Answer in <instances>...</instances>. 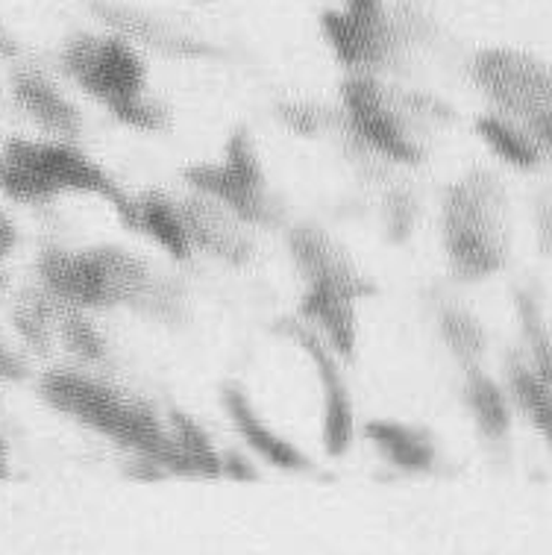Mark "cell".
Returning <instances> with one entry per match:
<instances>
[{
	"instance_id": "17",
	"label": "cell",
	"mask_w": 552,
	"mask_h": 555,
	"mask_svg": "<svg viewBox=\"0 0 552 555\" xmlns=\"http://www.w3.org/2000/svg\"><path fill=\"white\" fill-rule=\"evenodd\" d=\"M464 405L471 412L473 424L479 426V433L488 441H502L512 426V409H509V397L500 385L493 383L491 376L485 374L483 364L479 367H467L464 371Z\"/></svg>"
},
{
	"instance_id": "15",
	"label": "cell",
	"mask_w": 552,
	"mask_h": 555,
	"mask_svg": "<svg viewBox=\"0 0 552 555\" xmlns=\"http://www.w3.org/2000/svg\"><path fill=\"white\" fill-rule=\"evenodd\" d=\"M94 12L121 33L124 39L144 41L153 51L171 53V56H201V53L209 51L197 39H189V36H182V33H177L168 24H162L153 15H147V12L132 10V7H124V3L94 0Z\"/></svg>"
},
{
	"instance_id": "13",
	"label": "cell",
	"mask_w": 552,
	"mask_h": 555,
	"mask_svg": "<svg viewBox=\"0 0 552 555\" xmlns=\"http://www.w3.org/2000/svg\"><path fill=\"white\" fill-rule=\"evenodd\" d=\"M221 400L227 414H230L232 426H235V433L242 435L244 444L251 447L261 462H268V465L277 467V470H285V474H309V470H314V462L309 455L303 453L292 438H285L280 429H273L268 424V417H261V412L242 385H223Z\"/></svg>"
},
{
	"instance_id": "20",
	"label": "cell",
	"mask_w": 552,
	"mask_h": 555,
	"mask_svg": "<svg viewBox=\"0 0 552 555\" xmlns=\"http://www.w3.org/2000/svg\"><path fill=\"white\" fill-rule=\"evenodd\" d=\"M476 132L502 162H509L521 171H529L541 162V144L535 142L532 130L517 127L509 115H483L476 121Z\"/></svg>"
},
{
	"instance_id": "12",
	"label": "cell",
	"mask_w": 552,
	"mask_h": 555,
	"mask_svg": "<svg viewBox=\"0 0 552 555\" xmlns=\"http://www.w3.org/2000/svg\"><path fill=\"white\" fill-rule=\"evenodd\" d=\"M185 227H189L194 250H203L227 264H244L253 256V238L247 235V223L223 203L209 194L194 192L180 201Z\"/></svg>"
},
{
	"instance_id": "32",
	"label": "cell",
	"mask_w": 552,
	"mask_h": 555,
	"mask_svg": "<svg viewBox=\"0 0 552 555\" xmlns=\"http://www.w3.org/2000/svg\"><path fill=\"white\" fill-rule=\"evenodd\" d=\"M7 476V462H3V455H0V479Z\"/></svg>"
},
{
	"instance_id": "23",
	"label": "cell",
	"mask_w": 552,
	"mask_h": 555,
	"mask_svg": "<svg viewBox=\"0 0 552 555\" xmlns=\"http://www.w3.org/2000/svg\"><path fill=\"white\" fill-rule=\"evenodd\" d=\"M15 330L21 333V338L30 344L33 350L44 353L48 344H51V321H53V306L39 297V294H24L15 306Z\"/></svg>"
},
{
	"instance_id": "29",
	"label": "cell",
	"mask_w": 552,
	"mask_h": 555,
	"mask_svg": "<svg viewBox=\"0 0 552 555\" xmlns=\"http://www.w3.org/2000/svg\"><path fill=\"white\" fill-rule=\"evenodd\" d=\"M526 127L532 130L535 142L541 144V151H547L552 156V112H547L541 118H535V121H529Z\"/></svg>"
},
{
	"instance_id": "18",
	"label": "cell",
	"mask_w": 552,
	"mask_h": 555,
	"mask_svg": "<svg viewBox=\"0 0 552 555\" xmlns=\"http://www.w3.org/2000/svg\"><path fill=\"white\" fill-rule=\"evenodd\" d=\"M12 89H15V101L30 112L44 130L60 132V135L80 132V115H77V109L41 74H18Z\"/></svg>"
},
{
	"instance_id": "25",
	"label": "cell",
	"mask_w": 552,
	"mask_h": 555,
	"mask_svg": "<svg viewBox=\"0 0 552 555\" xmlns=\"http://www.w3.org/2000/svg\"><path fill=\"white\" fill-rule=\"evenodd\" d=\"M280 118L288 130L300 132V135H318L332 124V112L321 103L311 101H292L282 103Z\"/></svg>"
},
{
	"instance_id": "7",
	"label": "cell",
	"mask_w": 552,
	"mask_h": 555,
	"mask_svg": "<svg viewBox=\"0 0 552 555\" xmlns=\"http://www.w3.org/2000/svg\"><path fill=\"white\" fill-rule=\"evenodd\" d=\"M344 127L362 151L397 165H418L426 147L414 135L418 118L444 112L432 98L394 94L380 74H350L342 86Z\"/></svg>"
},
{
	"instance_id": "33",
	"label": "cell",
	"mask_w": 552,
	"mask_h": 555,
	"mask_svg": "<svg viewBox=\"0 0 552 555\" xmlns=\"http://www.w3.org/2000/svg\"><path fill=\"white\" fill-rule=\"evenodd\" d=\"M0 294H3V273H0Z\"/></svg>"
},
{
	"instance_id": "24",
	"label": "cell",
	"mask_w": 552,
	"mask_h": 555,
	"mask_svg": "<svg viewBox=\"0 0 552 555\" xmlns=\"http://www.w3.org/2000/svg\"><path fill=\"white\" fill-rule=\"evenodd\" d=\"M60 333L62 341L68 344L74 353L82 356L86 362H98V359H103V353H106V344H103L101 333H98L80 312L62 314Z\"/></svg>"
},
{
	"instance_id": "22",
	"label": "cell",
	"mask_w": 552,
	"mask_h": 555,
	"mask_svg": "<svg viewBox=\"0 0 552 555\" xmlns=\"http://www.w3.org/2000/svg\"><path fill=\"white\" fill-rule=\"evenodd\" d=\"M438 330H441V338L444 344H447V350L459 359V364H462L464 371L483 364L485 330L471 312L455 309V306L444 309L441 321H438Z\"/></svg>"
},
{
	"instance_id": "6",
	"label": "cell",
	"mask_w": 552,
	"mask_h": 555,
	"mask_svg": "<svg viewBox=\"0 0 552 555\" xmlns=\"http://www.w3.org/2000/svg\"><path fill=\"white\" fill-rule=\"evenodd\" d=\"M65 72L127 127L159 130L165 109L147 98V65L124 36H74L62 53Z\"/></svg>"
},
{
	"instance_id": "8",
	"label": "cell",
	"mask_w": 552,
	"mask_h": 555,
	"mask_svg": "<svg viewBox=\"0 0 552 555\" xmlns=\"http://www.w3.org/2000/svg\"><path fill=\"white\" fill-rule=\"evenodd\" d=\"M185 182L194 192L209 194L253 227H277L282 221L280 197L271 192L259 151L244 127L232 130L223 156L218 162H203L185 168Z\"/></svg>"
},
{
	"instance_id": "3",
	"label": "cell",
	"mask_w": 552,
	"mask_h": 555,
	"mask_svg": "<svg viewBox=\"0 0 552 555\" xmlns=\"http://www.w3.org/2000/svg\"><path fill=\"white\" fill-rule=\"evenodd\" d=\"M41 395L56 412L68 414L130 450L132 459H151L165 474L191 476L171 424H162L159 414L147 403L80 374H48L41 383Z\"/></svg>"
},
{
	"instance_id": "19",
	"label": "cell",
	"mask_w": 552,
	"mask_h": 555,
	"mask_svg": "<svg viewBox=\"0 0 552 555\" xmlns=\"http://www.w3.org/2000/svg\"><path fill=\"white\" fill-rule=\"evenodd\" d=\"M509 391L521 412L532 421V426L547 438L552 447V379H543L529 367L521 353L509 356Z\"/></svg>"
},
{
	"instance_id": "9",
	"label": "cell",
	"mask_w": 552,
	"mask_h": 555,
	"mask_svg": "<svg viewBox=\"0 0 552 555\" xmlns=\"http://www.w3.org/2000/svg\"><path fill=\"white\" fill-rule=\"evenodd\" d=\"M321 33L332 56L350 74L385 72L406 48L385 0L373 7H332L321 15Z\"/></svg>"
},
{
	"instance_id": "26",
	"label": "cell",
	"mask_w": 552,
	"mask_h": 555,
	"mask_svg": "<svg viewBox=\"0 0 552 555\" xmlns=\"http://www.w3.org/2000/svg\"><path fill=\"white\" fill-rule=\"evenodd\" d=\"M385 218H388L385 227H388V235H391L394 242L409 238L414 221H418V201H414V194L409 189L391 192V197L385 201Z\"/></svg>"
},
{
	"instance_id": "34",
	"label": "cell",
	"mask_w": 552,
	"mask_h": 555,
	"mask_svg": "<svg viewBox=\"0 0 552 555\" xmlns=\"http://www.w3.org/2000/svg\"><path fill=\"white\" fill-rule=\"evenodd\" d=\"M0 455H3V441H0Z\"/></svg>"
},
{
	"instance_id": "11",
	"label": "cell",
	"mask_w": 552,
	"mask_h": 555,
	"mask_svg": "<svg viewBox=\"0 0 552 555\" xmlns=\"http://www.w3.org/2000/svg\"><path fill=\"white\" fill-rule=\"evenodd\" d=\"M280 335L292 341L314 371L321 388V444L323 453L342 459L356 438V412H352L350 388L344 383L342 356L335 353L330 341L318 330L303 321H280Z\"/></svg>"
},
{
	"instance_id": "30",
	"label": "cell",
	"mask_w": 552,
	"mask_h": 555,
	"mask_svg": "<svg viewBox=\"0 0 552 555\" xmlns=\"http://www.w3.org/2000/svg\"><path fill=\"white\" fill-rule=\"evenodd\" d=\"M538 238L547 253H552V209L550 206H538Z\"/></svg>"
},
{
	"instance_id": "27",
	"label": "cell",
	"mask_w": 552,
	"mask_h": 555,
	"mask_svg": "<svg viewBox=\"0 0 552 555\" xmlns=\"http://www.w3.org/2000/svg\"><path fill=\"white\" fill-rule=\"evenodd\" d=\"M221 474L230 476V479H242V482H253L256 479V470H253L251 462L239 450H227L221 455Z\"/></svg>"
},
{
	"instance_id": "5",
	"label": "cell",
	"mask_w": 552,
	"mask_h": 555,
	"mask_svg": "<svg viewBox=\"0 0 552 555\" xmlns=\"http://www.w3.org/2000/svg\"><path fill=\"white\" fill-rule=\"evenodd\" d=\"M0 189L21 203H44L62 192H82L101 197L115 209L127 230H139L136 201L101 165L86 159L65 144L10 142L0 156Z\"/></svg>"
},
{
	"instance_id": "1",
	"label": "cell",
	"mask_w": 552,
	"mask_h": 555,
	"mask_svg": "<svg viewBox=\"0 0 552 555\" xmlns=\"http://www.w3.org/2000/svg\"><path fill=\"white\" fill-rule=\"evenodd\" d=\"M41 280L53 297L77 309L130 306L156 321L177 323L185 314V292L177 280H162L121 247H94L86 253L44 250Z\"/></svg>"
},
{
	"instance_id": "4",
	"label": "cell",
	"mask_w": 552,
	"mask_h": 555,
	"mask_svg": "<svg viewBox=\"0 0 552 555\" xmlns=\"http://www.w3.org/2000/svg\"><path fill=\"white\" fill-rule=\"evenodd\" d=\"M441 235L450 271L479 283L509 259V212L500 180L488 171L464 173L444 194Z\"/></svg>"
},
{
	"instance_id": "31",
	"label": "cell",
	"mask_w": 552,
	"mask_h": 555,
	"mask_svg": "<svg viewBox=\"0 0 552 555\" xmlns=\"http://www.w3.org/2000/svg\"><path fill=\"white\" fill-rule=\"evenodd\" d=\"M15 242H18V233H15V227H12V223L7 221L3 215H0V256L12 253Z\"/></svg>"
},
{
	"instance_id": "21",
	"label": "cell",
	"mask_w": 552,
	"mask_h": 555,
	"mask_svg": "<svg viewBox=\"0 0 552 555\" xmlns=\"http://www.w3.org/2000/svg\"><path fill=\"white\" fill-rule=\"evenodd\" d=\"M168 424H171V433L177 438V447H180L182 459H185V465H189L191 476H203V479H215V476L221 474V455L218 453V447L211 444V438L206 435L194 417H189L180 409H171L168 414Z\"/></svg>"
},
{
	"instance_id": "10",
	"label": "cell",
	"mask_w": 552,
	"mask_h": 555,
	"mask_svg": "<svg viewBox=\"0 0 552 555\" xmlns=\"http://www.w3.org/2000/svg\"><path fill=\"white\" fill-rule=\"evenodd\" d=\"M471 74L509 118L529 124L552 112V65L532 53L491 48L473 60Z\"/></svg>"
},
{
	"instance_id": "14",
	"label": "cell",
	"mask_w": 552,
	"mask_h": 555,
	"mask_svg": "<svg viewBox=\"0 0 552 555\" xmlns=\"http://www.w3.org/2000/svg\"><path fill=\"white\" fill-rule=\"evenodd\" d=\"M364 438L402 474H432L438 465V441L429 429L402 421H368Z\"/></svg>"
},
{
	"instance_id": "28",
	"label": "cell",
	"mask_w": 552,
	"mask_h": 555,
	"mask_svg": "<svg viewBox=\"0 0 552 555\" xmlns=\"http://www.w3.org/2000/svg\"><path fill=\"white\" fill-rule=\"evenodd\" d=\"M0 376H7L12 383H21L27 376V364L21 362L15 353H10L3 344H0Z\"/></svg>"
},
{
	"instance_id": "2",
	"label": "cell",
	"mask_w": 552,
	"mask_h": 555,
	"mask_svg": "<svg viewBox=\"0 0 552 555\" xmlns=\"http://www.w3.org/2000/svg\"><path fill=\"white\" fill-rule=\"evenodd\" d=\"M288 253L303 276L300 318L330 341L342 359H352L359 347V304L373 285L352 264L338 242L321 227L297 223L288 233Z\"/></svg>"
},
{
	"instance_id": "16",
	"label": "cell",
	"mask_w": 552,
	"mask_h": 555,
	"mask_svg": "<svg viewBox=\"0 0 552 555\" xmlns=\"http://www.w3.org/2000/svg\"><path fill=\"white\" fill-rule=\"evenodd\" d=\"M136 212H139V230L136 233L147 235L156 247L168 253L177 262H189L194 256L185 215H182L180 201H174L165 192H144L136 197Z\"/></svg>"
}]
</instances>
